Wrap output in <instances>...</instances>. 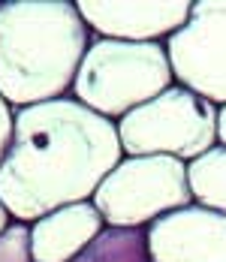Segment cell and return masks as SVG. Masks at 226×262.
I'll use <instances>...</instances> for the list:
<instances>
[{"instance_id": "1", "label": "cell", "mask_w": 226, "mask_h": 262, "mask_svg": "<svg viewBox=\"0 0 226 262\" xmlns=\"http://www.w3.org/2000/svg\"><path fill=\"white\" fill-rule=\"evenodd\" d=\"M121 160L118 124L75 97L27 105L15 112L0 166V202L15 223H36L57 208L91 202Z\"/></svg>"}, {"instance_id": "2", "label": "cell", "mask_w": 226, "mask_h": 262, "mask_svg": "<svg viewBox=\"0 0 226 262\" xmlns=\"http://www.w3.org/2000/svg\"><path fill=\"white\" fill-rule=\"evenodd\" d=\"M91 39L73 0L0 3V97L18 112L73 94Z\"/></svg>"}, {"instance_id": "3", "label": "cell", "mask_w": 226, "mask_h": 262, "mask_svg": "<svg viewBox=\"0 0 226 262\" xmlns=\"http://www.w3.org/2000/svg\"><path fill=\"white\" fill-rule=\"evenodd\" d=\"M175 84L166 42H124L94 36L73 81V97L109 121L151 103Z\"/></svg>"}, {"instance_id": "4", "label": "cell", "mask_w": 226, "mask_h": 262, "mask_svg": "<svg viewBox=\"0 0 226 262\" xmlns=\"http://www.w3.org/2000/svg\"><path fill=\"white\" fill-rule=\"evenodd\" d=\"M124 157H202L217 145V105L184 84L166 88L151 103L118 121Z\"/></svg>"}, {"instance_id": "5", "label": "cell", "mask_w": 226, "mask_h": 262, "mask_svg": "<svg viewBox=\"0 0 226 262\" xmlns=\"http://www.w3.org/2000/svg\"><path fill=\"white\" fill-rule=\"evenodd\" d=\"M91 202L106 226L148 229L160 217L193 205L187 163L172 157H124L97 187Z\"/></svg>"}, {"instance_id": "6", "label": "cell", "mask_w": 226, "mask_h": 262, "mask_svg": "<svg viewBox=\"0 0 226 262\" xmlns=\"http://www.w3.org/2000/svg\"><path fill=\"white\" fill-rule=\"evenodd\" d=\"M175 84L226 105V0H199L187 25L166 39Z\"/></svg>"}, {"instance_id": "7", "label": "cell", "mask_w": 226, "mask_h": 262, "mask_svg": "<svg viewBox=\"0 0 226 262\" xmlns=\"http://www.w3.org/2000/svg\"><path fill=\"white\" fill-rule=\"evenodd\" d=\"M75 6L94 36L124 42H166L193 9L190 0H81Z\"/></svg>"}, {"instance_id": "8", "label": "cell", "mask_w": 226, "mask_h": 262, "mask_svg": "<svg viewBox=\"0 0 226 262\" xmlns=\"http://www.w3.org/2000/svg\"><path fill=\"white\" fill-rule=\"evenodd\" d=\"M151 262H226V214L178 208L148 226Z\"/></svg>"}, {"instance_id": "9", "label": "cell", "mask_w": 226, "mask_h": 262, "mask_svg": "<svg viewBox=\"0 0 226 262\" xmlns=\"http://www.w3.org/2000/svg\"><path fill=\"white\" fill-rule=\"evenodd\" d=\"M106 229V220L94 202H78L46 214L30 223L33 262H73L94 238Z\"/></svg>"}, {"instance_id": "10", "label": "cell", "mask_w": 226, "mask_h": 262, "mask_svg": "<svg viewBox=\"0 0 226 262\" xmlns=\"http://www.w3.org/2000/svg\"><path fill=\"white\" fill-rule=\"evenodd\" d=\"M187 184L190 196L202 208L226 214V148L214 145L202 157L187 163Z\"/></svg>"}, {"instance_id": "11", "label": "cell", "mask_w": 226, "mask_h": 262, "mask_svg": "<svg viewBox=\"0 0 226 262\" xmlns=\"http://www.w3.org/2000/svg\"><path fill=\"white\" fill-rule=\"evenodd\" d=\"M73 262H151L148 229L106 226Z\"/></svg>"}, {"instance_id": "12", "label": "cell", "mask_w": 226, "mask_h": 262, "mask_svg": "<svg viewBox=\"0 0 226 262\" xmlns=\"http://www.w3.org/2000/svg\"><path fill=\"white\" fill-rule=\"evenodd\" d=\"M0 262H33L30 223H15L0 235Z\"/></svg>"}, {"instance_id": "13", "label": "cell", "mask_w": 226, "mask_h": 262, "mask_svg": "<svg viewBox=\"0 0 226 262\" xmlns=\"http://www.w3.org/2000/svg\"><path fill=\"white\" fill-rule=\"evenodd\" d=\"M12 127H15V108L0 97V166L9 151V142H12Z\"/></svg>"}, {"instance_id": "14", "label": "cell", "mask_w": 226, "mask_h": 262, "mask_svg": "<svg viewBox=\"0 0 226 262\" xmlns=\"http://www.w3.org/2000/svg\"><path fill=\"white\" fill-rule=\"evenodd\" d=\"M217 145L226 148V105L217 108Z\"/></svg>"}, {"instance_id": "15", "label": "cell", "mask_w": 226, "mask_h": 262, "mask_svg": "<svg viewBox=\"0 0 226 262\" xmlns=\"http://www.w3.org/2000/svg\"><path fill=\"white\" fill-rule=\"evenodd\" d=\"M9 226H12V217H9V211H6V205L0 202V235H3V232H6Z\"/></svg>"}]
</instances>
